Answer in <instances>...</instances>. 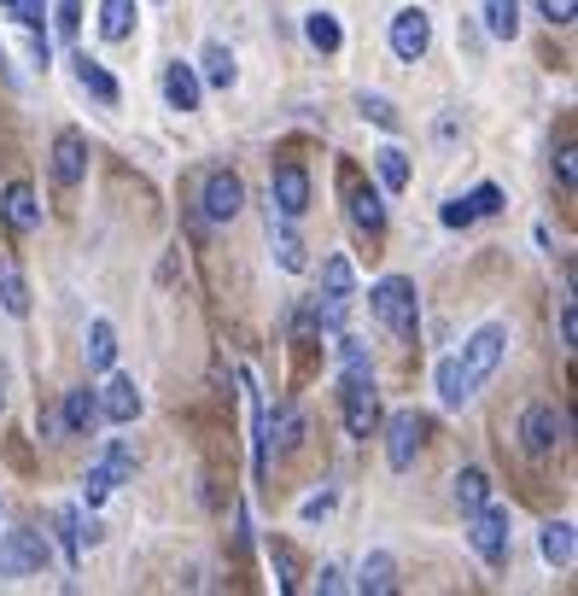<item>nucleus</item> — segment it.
<instances>
[{
  "label": "nucleus",
  "instance_id": "1",
  "mask_svg": "<svg viewBox=\"0 0 578 596\" xmlns=\"http://www.w3.org/2000/svg\"><path fill=\"white\" fill-rule=\"evenodd\" d=\"M368 311H375V322L386 327V334L416 339V327H421V293H416V281H403V275L375 281V293H368Z\"/></svg>",
  "mask_w": 578,
  "mask_h": 596
},
{
  "label": "nucleus",
  "instance_id": "2",
  "mask_svg": "<svg viewBox=\"0 0 578 596\" xmlns=\"http://www.w3.org/2000/svg\"><path fill=\"white\" fill-rule=\"evenodd\" d=\"M339 409H345V433L350 439H368L380 427V393H375V368L357 363V368H345V380H339Z\"/></svg>",
  "mask_w": 578,
  "mask_h": 596
},
{
  "label": "nucleus",
  "instance_id": "3",
  "mask_svg": "<svg viewBox=\"0 0 578 596\" xmlns=\"http://www.w3.org/2000/svg\"><path fill=\"white\" fill-rule=\"evenodd\" d=\"M503 352H508V327L503 322H485V327H473V334L462 339V368L485 386L503 368Z\"/></svg>",
  "mask_w": 578,
  "mask_h": 596
},
{
  "label": "nucleus",
  "instance_id": "4",
  "mask_svg": "<svg viewBox=\"0 0 578 596\" xmlns=\"http://www.w3.org/2000/svg\"><path fill=\"white\" fill-rule=\"evenodd\" d=\"M508 509H497V503H485V509H473L467 515V544L480 550V562H491V567H503L508 562Z\"/></svg>",
  "mask_w": 578,
  "mask_h": 596
},
{
  "label": "nucleus",
  "instance_id": "5",
  "mask_svg": "<svg viewBox=\"0 0 578 596\" xmlns=\"http://www.w3.org/2000/svg\"><path fill=\"white\" fill-rule=\"evenodd\" d=\"M567 439V409H555V404H532L526 416H521V445H526V457H555Z\"/></svg>",
  "mask_w": 578,
  "mask_h": 596
},
{
  "label": "nucleus",
  "instance_id": "6",
  "mask_svg": "<svg viewBox=\"0 0 578 596\" xmlns=\"http://www.w3.org/2000/svg\"><path fill=\"white\" fill-rule=\"evenodd\" d=\"M53 550L41 532H7L0 539V579H24V573H48Z\"/></svg>",
  "mask_w": 578,
  "mask_h": 596
},
{
  "label": "nucleus",
  "instance_id": "7",
  "mask_svg": "<svg viewBox=\"0 0 578 596\" xmlns=\"http://www.w3.org/2000/svg\"><path fill=\"white\" fill-rule=\"evenodd\" d=\"M386 41H391V53H398L403 65H421L427 48H432V18H427V7H403V12H391Z\"/></svg>",
  "mask_w": 578,
  "mask_h": 596
},
{
  "label": "nucleus",
  "instance_id": "8",
  "mask_svg": "<svg viewBox=\"0 0 578 596\" xmlns=\"http://www.w3.org/2000/svg\"><path fill=\"white\" fill-rule=\"evenodd\" d=\"M421 439H427V421L416 416V409H398V416L386 421V462L398 468H416V457H421Z\"/></svg>",
  "mask_w": 578,
  "mask_h": 596
},
{
  "label": "nucleus",
  "instance_id": "9",
  "mask_svg": "<svg viewBox=\"0 0 578 596\" xmlns=\"http://www.w3.org/2000/svg\"><path fill=\"white\" fill-rule=\"evenodd\" d=\"M240 205H245V181L234 170H211V176H204V194H199L204 222H234Z\"/></svg>",
  "mask_w": 578,
  "mask_h": 596
},
{
  "label": "nucleus",
  "instance_id": "10",
  "mask_svg": "<svg viewBox=\"0 0 578 596\" xmlns=\"http://www.w3.org/2000/svg\"><path fill=\"white\" fill-rule=\"evenodd\" d=\"M270 205L286 217V222H298L309 211V176H304V164H275V176H270Z\"/></svg>",
  "mask_w": 578,
  "mask_h": 596
},
{
  "label": "nucleus",
  "instance_id": "11",
  "mask_svg": "<svg viewBox=\"0 0 578 596\" xmlns=\"http://www.w3.org/2000/svg\"><path fill=\"white\" fill-rule=\"evenodd\" d=\"M82 176H88V140H82V129H59L53 135V181L59 188H82Z\"/></svg>",
  "mask_w": 578,
  "mask_h": 596
},
{
  "label": "nucleus",
  "instance_id": "12",
  "mask_svg": "<svg viewBox=\"0 0 578 596\" xmlns=\"http://www.w3.org/2000/svg\"><path fill=\"white\" fill-rule=\"evenodd\" d=\"M94 398H99V421H112V427H129L140 416V386L129 375H112L106 393H94Z\"/></svg>",
  "mask_w": 578,
  "mask_h": 596
},
{
  "label": "nucleus",
  "instance_id": "13",
  "mask_svg": "<svg viewBox=\"0 0 578 596\" xmlns=\"http://www.w3.org/2000/svg\"><path fill=\"white\" fill-rule=\"evenodd\" d=\"M71 76H76V88L82 94H94L99 106H117L123 100V88H117V76L99 65V59H88V53H71Z\"/></svg>",
  "mask_w": 578,
  "mask_h": 596
},
{
  "label": "nucleus",
  "instance_id": "14",
  "mask_svg": "<svg viewBox=\"0 0 578 596\" xmlns=\"http://www.w3.org/2000/svg\"><path fill=\"white\" fill-rule=\"evenodd\" d=\"M432 386H439V404H444V409H462L473 393H480V380L462 368V357H444L439 368H432Z\"/></svg>",
  "mask_w": 578,
  "mask_h": 596
},
{
  "label": "nucleus",
  "instance_id": "15",
  "mask_svg": "<svg viewBox=\"0 0 578 596\" xmlns=\"http://www.w3.org/2000/svg\"><path fill=\"white\" fill-rule=\"evenodd\" d=\"M164 100H170V112H199V100H204V82L193 65H164Z\"/></svg>",
  "mask_w": 578,
  "mask_h": 596
},
{
  "label": "nucleus",
  "instance_id": "16",
  "mask_svg": "<svg viewBox=\"0 0 578 596\" xmlns=\"http://www.w3.org/2000/svg\"><path fill=\"white\" fill-rule=\"evenodd\" d=\"M0 211L18 234H35L41 229V205H35V188L30 181H7V194H0Z\"/></svg>",
  "mask_w": 578,
  "mask_h": 596
},
{
  "label": "nucleus",
  "instance_id": "17",
  "mask_svg": "<svg viewBox=\"0 0 578 596\" xmlns=\"http://www.w3.org/2000/svg\"><path fill=\"white\" fill-rule=\"evenodd\" d=\"M270 439H275L281 450H298V445H304V416H298V404H275V421L258 427L263 457H270Z\"/></svg>",
  "mask_w": 578,
  "mask_h": 596
},
{
  "label": "nucleus",
  "instance_id": "18",
  "mask_svg": "<svg viewBox=\"0 0 578 596\" xmlns=\"http://www.w3.org/2000/svg\"><path fill=\"white\" fill-rule=\"evenodd\" d=\"M350 585H357L362 596H391V590H398V562H391L386 550H375V556H362V567H357V579H350Z\"/></svg>",
  "mask_w": 578,
  "mask_h": 596
},
{
  "label": "nucleus",
  "instance_id": "19",
  "mask_svg": "<svg viewBox=\"0 0 578 596\" xmlns=\"http://www.w3.org/2000/svg\"><path fill=\"white\" fill-rule=\"evenodd\" d=\"M199 82H211V88H234V82H240L234 48H222V41H204V53H199Z\"/></svg>",
  "mask_w": 578,
  "mask_h": 596
},
{
  "label": "nucleus",
  "instance_id": "20",
  "mask_svg": "<svg viewBox=\"0 0 578 596\" xmlns=\"http://www.w3.org/2000/svg\"><path fill=\"white\" fill-rule=\"evenodd\" d=\"M59 421H65V433H94L99 427V398L88 393V386H76V393H65V409H59Z\"/></svg>",
  "mask_w": 578,
  "mask_h": 596
},
{
  "label": "nucleus",
  "instance_id": "21",
  "mask_svg": "<svg viewBox=\"0 0 578 596\" xmlns=\"http://www.w3.org/2000/svg\"><path fill=\"white\" fill-rule=\"evenodd\" d=\"M350 222H357L362 234H380L386 229V205H380V188H350Z\"/></svg>",
  "mask_w": 578,
  "mask_h": 596
},
{
  "label": "nucleus",
  "instance_id": "22",
  "mask_svg": "<svg viewBox=\"0 0 578 596\" xmlns=\"http://www.w3.org/2000/svg\"><path fill=\"white\" fill-rule=\"evenodd\" d=\"M0 311L18 316V322L30 316V281H24V270H18V263H0Z\"/></svg>",
  "mask_w": 578,
  "mask_h": 596
},
{
  "label": "nucleus",
  "instance_id": "23",
  "mask_svg": "<svg viewBox=\"0 0 578 596\" xmlns=\"http://www.w3.org/2000/svg\"><path fill=\"white\" fill-rule=\"evenodd\" d=\"M538 550H544V562H549V567H572V556H578V544H572V521H549V526L538 532Z\"/></svg>",
  "mask_w": 578,
  "mask_h": 596
},
{
  "label": "nucleus",
  "instance_id": "24",
  "mask_svg": "<svg viewBox=\"0 0 578 596\" xmlns=\"http://www.w3.org/2000/svg\"><path fill=\"white\" fill-rule=\"evenodd\" d=\"M304 41H309L316 53H339V48H345V30H339L334 12H304Z\"/></svg>",
  "mask_w": 578,
  "mask_h": 596
},
{
  "label": "nucleus",
  "instance_id": "25",
  "mask_svg": "<svg viewBox=\"0 0 578 596\" xmlns=\"http://www.w3.org/2000/svg\"><path fill=\"white\" fill-rule=\"evenodd\" d=\"M480 18H485V35H497V41L521 35V0H485Z\"/></svg>",
  "mask_w": 578,
  "mask_h": 596
},
{
  "label": "nucleus",
  "instance_id": "26",
  "mask_svg": "<svg viewBox=\"0 0 578 596\" xmlns=\"http://www.w3.org/2000/svg\"><path fill=\"white\" fill-rule=\"evenodd\" d=\"M99 35L129 41L135 35V0H99Z\"/></svg>",
  "mask_w": 578,
  "mask_h": 596
},
{
  "label": "nucleus",
  "instance_id": "27",
  "mask_svg": "<svg viewBox=\"0 0 578 596\" xmlns=\"http://www.w3.org/2000/svg\"><path fill=\"white\" fill-rule=\"evenodd\" d=\"M485 503H491V474L485 468H462L456 474V509L473 515V509H485Z\"/></svg>",
  "mask_w": 578,
  "mask_h": 596
},
{
  "label": "nucleus",
  "instance_id": "28",
  "mask_svg": "<svg viewBox=\"0 0 578 596\" xmlns=\"http://www.w3.org/2000/svg\"><path fill=\"white\" fill-rule=\"evenodd\" d=\"M375 176H380V188L403 194V188H409V153H403V147H380V153H375Z\"/></svg>",
  "mask_w": 578,
  "mask_h": 596
},
{
  "label": "nucleus",
  "instance_id": "29",
  "mask_svg": "<svg viewBox=\"0 0 578 596\" xmlns=\"http://www.w3.org/2000/svg\"><path fill=\"white\" fill-rule=\"evenodd\" d=\"M112 357H117V327L106 316H94L88 322V368H112Z\"/></svg>",
  "mask_w": 578,
  "mask_h": 596
},
{
  "label": "nucleus",
  "instance_id": "30",
  "mask_svg": "<svg viewBox=\"0 0 578 596\" xmlns=\"http://www.w3.org/2000/svg\"><path fill=\"white\" fill-rule=\"evenodd\" d=\"M316 299L350 304V263H345V258H327V263H322V293H316Z\"/></svg>",
  "mask_w": 578,
  "mask_h": 596
},
{
  "label": "nucleus",
  "instance_id": "31",
  "mask_svg": "<svg viewBox=\"0 0 578 596\" xmlns=\"http://www.w3.org/2000/svg\"><path fill=\"white\" fill-rule=\"evenodd\" d=\"M112 491H117V474H112L106 462H99V468H88V474H82V503H88V509H99V503L112 498Z\"/></svg>",
  "mask_w": 578,
  "mask_h": 596
},
{
  "label": "nucleus",
  "instance_id": "32",
  "mask_svg": "<svg viewBox=\"0 0 578 596\" xmlns=\"http://www.w3.org/2000/svg\"><path fill=\"white\" fill-rule=\"evenodd\" d=\"M53 526H59V539H65V562L82 567V515H76V509H59Z\"/></svg>",
  "mask_w": 578,
  "mask_h": 596
},
{
  "label": "nucleus",
  "instance_id": "33",
  "mask_svg": "<svg viewBox=\"0 0 578 596\" xmlns=\"http://www.w3.org/2000/svg\"><path fill=\"white\" fill-rule=\"evenodd\" d=\"M0 7H7L12 24H24L35 35H41V24H48V0H0Z\"/></svg>",
  "mask_w": 578,
  "mask_h": 596
},
{
  "label": "nucleus",
  "instance_id": "34",
  "mask_svg": "<svg viewBox=\"0 0 578 596\" xmlns=\"http://www.w3.org/2000/svg\"><path fill=\"white\" fill-rule=\"evenodd\" d=\"M357 112L368 123H380V129H398V106H391L386 94H357Z\"/></svg>",
  "mask_w": 578,
  "mask_h": 596
},
{
  "label": "nucleus",
  "instance_id": "35",
  "mask_svg": "<svg viewBox=\"0 0 578 596\" xmlns=\"http://www.w3.org/2000/svg\"><path fill=\"white\" fill-rule=\"evenodd\" d=\"M334 503H339V491H334V485H322L316 498H304V503H298V521H309V526H316V521H327V515H334Z\"/></svg>",
  "mask_w": 578,
  "mask_h": 596
},
{
  "label": "nucleus",
  "instance_id": "36",
  "mask_svg": "<svg viewBox=\"0 0 578 596\" xmlns=\"http://www.w3.org/2000/svg\"><path fill=\"white\" fill-rule=\"evenodd\" d=\"M53 30L65 35V41H76V30H82V0H53Z\"/></svg>",
  "mask_w": 578,
  "mask_h": 596
},
{
  "label": "nucleus",
  "instance_id": "37",
  "mask_svg": "<svg viewBox=\"0 0 578 596\" xmlns=\"http://www.w3.org/2000/svg\"><path fill=\"white\" fill-rule=\"evenodd\" d=\"M275 258H281V270H304V240L293 229H281L275 234Z\"/></svg>",
  "mask_w": 578,
  "mask_h": 596
},
{
  "label": "nucleus",
  "instance_id": "38",
  "mask_svg": "<svg viewBox=\"0 0 578 596\" xmlns=\"http://www.w3.org/2000/svg\"><path fill=\"white\" fill-rule=\"evenodd\" d=\"M439 222H444V229H467V222H480V211H473V199H444Z\"/></svg>",
  "mask_w": 578,
  "mask_h": 596
},
{
  "label": "nucleus",
  "instance_id": "39",
  "mask_svg": "<svg viewBox=\"0 0 578 596\" xmlns=\"http://www.w3.org/2000/svg\"><path fill=\"white\" fill-rule=\"evenodd\" d=\"M270 562L281 573V590H298V562H293V550L286 544H270Z\"/></svg>",
  "mask_w": 578,
  "mask_h": 596
},
{
  "label": "nucleus",
  "instance_id": "40",
  "mask_svg": "<svg viewBox=\"0 0 578 596\" xmlns=\"http://www.w3.org/2000/svg\"><path fill=\"white\" fill-rule=\"evenodd\" d=\"M467 199H473V211H480V217H497V211H503V188H497V181H485V188H473Z\"/></svg>",
  "mask_w": 578,
  "mask_h": 596
},
{
  "label": "nucleus",
  "instance_id": "41",
  "mask_svg": "<svg viewBox=\"0 0 578 596\" xmlns=\"http://www.w3.org/2000/svg\"><path fill=\"white\" fill-rule=\"evenodd\" d=\"M106 468L123 480V474H135V445L129 439H112V457H106Z\"/></svg>",
  "mask_w": 578,
  "mask_h": 596
},
{
  "label": "nucleus",
  "instance_id": "42",
  "mask_svg": "<svg viewBox=\"0 0 578 596\" xmlns=\"http://www.w3.org/2000/svg\"><path fill=\"white\" fill-rule=\"evenodd\" d=\"M561 345H567V352L578 345V304H572V286H567V299H561Z\"/></svg>",
  "mask_w": 578,
  "mask_h": 596
},
{
  "label": "nucleus",
  "instance_id": "43",
  "mask_svg": "<svg viewBox=\"0 0 578 596\" xmlns=\"http://www.w3.org/2000/svg\"><path fill=\"white\" fill-rule=\"evenodd\" d=\"M572 158H578V153H572V140H567V147L555 153V176H561V188H567V194L578 188V164H572Z\"/></svg>",
  "mask_w": 578,
  "mask_h": 596
},
{
  "label": "nucleus",
  "instance_id": "44",
  "mask_svg": "<svg viewBox=\"0 0 578 596\" xmlns=\"http://www.w3.org/2000/svg\"><path fill=\"white\" fill-rule=\"evenodd\" d=\"M538 12L549 18V24H572V18H578V0H538Z\"/></svg>",
  "mask_w": 578,
  "mask_h": 596
},
{
  "label": "nucleus",
  "instance_id": "45",
  "mask_svg": "<svg viewBox=\"0 0 578 596\" xmlns=\"http://www.w3.org/2000/svg\"><path fill=\"white\" fill-rule=\"evenodd\" d=\"M316 585H322L327 596H334V590H345V573H339V567H322V579H316Z\"/></svg>",
  "mask_w": 578,
  "mask_h": 596
},
{
  "label": "nucleus",
  "instance_id": "46",
  "mask_svg": "<svg viewBox=\"0 0 578 596\" xmlns=\"http://www.w3.org/2000/svg\"><path fill=\"white\" fill-rule=\"evenodd\" d=\"M0 409H7V368H0Z\"/></svg>",
  "mask_w": 578,
  "mask_h": 596
},
{
  "label": "nucleus",
  "instance_id": "47",
  "mask_svg": "<svg viewBox=\"0 0 578 596\" xmlns=\"http://www.w3.org/2000/svg\"><path fill=\"white\" fill-rule=\"evenodd\" d=\"M0 71H7V48H0ZM7 76H12V71H7Z\"/></svg>",
  "mask_w": 578,
  "mask_h": 596
}]
</instances>
